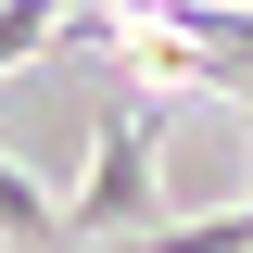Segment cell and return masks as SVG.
I'll use <instances>...</instances> for the list:
<instances>
[{
  "mask_svg": "<svg viewBox=\"0 0 253 253\" xmlns=\"http://www.w3.org/2000/svg\"><path fill=\"white\" fill-rule=\"evenodd\" d=\"M63 228L101 241V253H139V241L165 228V101H152V89L101 114V139H89V190L63 203Z\"/></svg>",
  "mask_w": 253,
  "mask_h": 253,
  "instance_id": "6da1fadb",
  "label": "cell"
},
{
  "mask_svg": "<svg viewBox=\"0 0 253 253\" xmlns=\"http://www.w3.org/2000/svg\"><path fill=\"white\" fill-rule=\"evenodd\" d=\"M0 241H13V253H76L63 203H51V190H38V177H26L13 152H0Z\"/></svg>",
  "mask_w": 253,
  "mask_h": 253,
  "instance_id": "7a4b0ae2",
  "label": "cell"
},
{
  "mask_svg": "<svg viewBox=\"0 0 253 253\" xmlns=\"http://www.w3.org/2000/svg\"><path fill=\"white\" fill-rule=\"evenodd\" d=\"M38 51H63V0H0V76Z\"/></svg>",
  "mask_w": 253,
  "mask_h": 253,
  "instance_id": "3957f363",
  "label": "cell"
}]
</instances>
